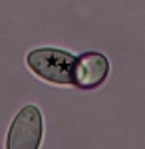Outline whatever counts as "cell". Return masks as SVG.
<instances>
[{"instance_id": "cell-3", "label": "cell", "mask_w": 145, "mask_h": 149, "mask_svg": "<svg viewBox=\"0 0 145 149\" xmlns=\"http://www.w3.org/2000/svg\"><path fill=\"white\" fill-rule=\"evenodd\" d=\"M109 76V60L100 52H86L76 58L74 86L82 90H93L101 86Z\"/></svg>"}, {"instance_id": "cell-2", "label": "cell", "mask_w": 145, "mask_h": 149, "mask_svg": "<svg viewBox=\"0 0 145 149\" xmlns=\"http://www.w3.org/2000/svg\"><path fill=\"white\" fill-rule=\"evenodd\" d=\"M44 135V117L38 105H24L12 119L6 147L8 149H38Z\"/></svg>"}, {"instance_id": "cell-1", "label": "cell", "mask_w": 145, "mask_h": 149, "mask_svg": "<svg viewBox=\"0 0 145 149\" xmlns=\"http://www.w3.org/2000/svg\"><path fill=\"white\" fill-rule=\"evenodd\" d=\"M28 70L40 80L54 86H72L74 84V68L76 56L58 48H36L26 56Z\"/></svg>"}]
</instances>
